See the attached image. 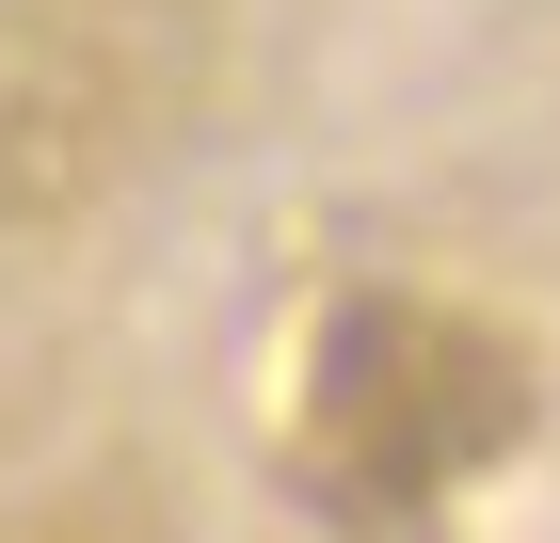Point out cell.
<instances>
[{
	"label": "cell",
	"instance_id": "6da1fadb",
	"mask_svg": "<svg viewBox=\"0 0 560 543\" xmlns=\"http://www.w3.org/2000/svg\"><path fill=\"white\" fill-rule=\"evenodd\" d=\"M513 416H528V383L465 304L369 288V304H337L320 368H304V480L337 511H432L448 480H480L513 448Z\"/></svg>",
	"mask_w": 560,
	"mask_h": 543
}]
</instances>
